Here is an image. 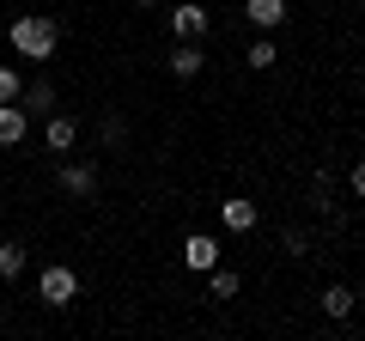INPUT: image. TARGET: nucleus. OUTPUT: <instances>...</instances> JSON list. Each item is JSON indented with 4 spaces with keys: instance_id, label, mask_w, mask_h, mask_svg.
Wrapping results in <instances>:
<instances>
[{
    "instance_id": "obj_1",
    "label": "nucleus",
    "mask_w": 365,
    "mask_h": 341,
    "mask_svg": "<svg viewBox=\"0 0 365 341\" xmlns=\"http://www.w3.org/2000/svg\"><path fill=\"white\" fill-rule=\"evenodd\" d=\"M61 49V25L43 13H25L13 19V55H31V61H49V55Z\"/></svg>"
},
{
    "instance_id": "obj_2",
    "label": "nucleus",
    "mask_w": 365,
    "mask_h": 341,
    "mask_svg": "<svg viewBox=\"0 0 365 341\" xmlns=\"http://www.w3.org/2000/svg\"><path fill=\"white\" fill-rule=\"evenodd\" d=\"M37 299H43V305H55V311H67V305L79 299V275H73L67 263H49V268L37 275Z\"/></svg>"
},
{
    "instance_id": "obj_3",
    "label": "nucleus",
    "mask_w": 365,
    "mask_h": 341,
    "mask_svg": "<svg viewBox=\"0 0 365 341\" xmlns=\"http://www.w3.org/2000/svg\"><path fill=\"white\" fill-rule=\"evenodd\" d=\"M213 263H220V238L195 232V238H189V244H182V268H195V275H207Z\"/></svg>"
},
{
    "instance_id": "obj_4",
    "label": "nucleus",
    "mask_w": 365,
    "mask_h": 341,
    "mask_svg": "<svg viewBox=\"0 0 365 341\" xmlns=\"http://www.w3.org/2000/svg\"><path fill=\"white\" fill-rule=\"evenodd\" d=\"M25 134H31L25 104H0V146H25Z\"/></svg>"
},
{
    "instance_id": "obj_5",
    "label": "nucleus",
    "mask_w": 365,
    "mask_h": 341,
    "mask_svg": "<svg viewBox=\"0 0 365 341\" xmlns=\"http://www.w3.org/2000/svg\"><path fill=\"white\" fill-rule=\"evenodd\" d=\"M43 141H49V153H67V146L79 141V122L61 116V110H49V128H43Z\"/></svg>"
},
{
    "instance_id": "obj_6",
    "label": "nucleus",
    "mask_w": 365,
    "mask_h": 341,
    "mask_svg": "<svg viewBox=\"0 0 365 341\" xmlns=\"http://www.w3.org/2000/svg\"><path fill=\"white\" fill-rule=\"evenodd\" d=\"M244 19L256 31H274L280 19H287V0H244Z\"/></svg>"
},
{
    "instance_id": "obj_7",
    "label": "nucleus",
    "mask_w": 365,
    "mask_h": 341,
    "mask_svg": "<svg viewBox=\"0 0 365 341\" xmlns=\"http://www.w3.org/2000/svg\"><path fill=\"white\" fill-rule=\"evenodd\" d=\"M19 104H25V116H49L55 110V86L49 79H31L25 92H19Z\"/></svg>"
},
{
    "instance_id": "obj_8",
    "label": "nucleus",
    "mask_w": 365,
    "mask_h": 341,
    "mask_svg": "<svg viewBox=\"0 0 365 341\" xmlns=\"http://www.w3.org/2000/svg\"><path fill=\"white\" fill-rule=\"evenodd\" d=\"M170 73H177V79H195L201 73V43L195 37H182L177 49H170Z\"/></svg>"
},
{
    "instance_id": "obj_9",
    "label": "nucleus",
    "mask_w": 365,
    "mask_h": 341,
    "mask_svg": "<svg viewBox=\"0 0 365 341\" xmlns=\"http://www.w3.org/2000/svg\"><path fill=\"white\" fill-rule=\"evenodd\" d=\"M170 31L177 37H207V6H177L170 13Z\"/></svg>"
},
{
    "instance_id": "obj_10",
    "label": "nucleus",
    "mask_w": 365,
    "mask_h": 341,
    "mask_svg": "<svg viewBox=\"0 0 365 341\" xmlns=\"http://www.w3.org/2000/svg\"><path fill=\"white\" fill-rule=\"evenodd\" d=\"M61 189H67V195H79V201H86L91 189H98V170H91V165H61Z\"/></svg>"
},
{
    "instance_id": "obj_11",
    "label": "nucleus",
    "mask_w": 365,
    "mask_h": 341,
    "mask_svg": "<svg viewBox=\"0 0 365 341\" xmlns=\"http://www.w3.org/2000/svg\"><path fill=\"white\" fill-rule=\"evenodd\" d=\"M220 220L232 225V232H256V201H220Z\"/></svg>"
},
{
    "instance_id": "obj_12",
    "label": "nucleus",
    "mask_w": 365,
    "mask_h": 341,
    "mask_svg": "<svg viewBox=\"0 0 365 341\" xmlns=\"http://www.w3.org/2000/svg\"><path fill=\"white\" fill-rule=\"evenodd\" d=\"M25 263H31L25 244H13V238H6V244H0V280H19V275H25Z\"/></svg>"
},
{
    "instance_id": "obj_13",
    "label": "nucleus",
    "mask_w": 365,
    "mask_h": 341,
    "mask_svg": "<svg viewBox=\"0 0 365 341\" xmlns=\"http://www.w3.org/2000/svg\"><path fill=\"white\" fill-rule=\"evenodd\" d=\"M323 311L335 317V323H347V317H353V287H329L323 292Z\"/></svg>"
},
{
    "instance_id": "obj_14",
    "label": "nucleus",
    "mask_w": 365,
    "mask_h": 341,
    "mask_svg": "<svg viewBox=\"0 0 365 341\" xmlns=\"http://www.w3.org/2000/svg\"><path fill=\"white\" fill-rule=\"evenodd\" d=\"M207 292H213V299H237V275L213 263V268H207Z\"/></svg>"
},
{
    "instance_id": "obj_15",
    "label": "nucleus",
    "mask_w": 365,
    "mask_h": 341,
    "mask_svg": "<svg viewBox=\"0 0 365 341\" xmlns=\"http://www.w3.org/2000/svg\"><path fill=\"white\" fill-rule=\"evenodd\" d=\"M244 61H250V67L262 73V67H274V61H280V49H274L268 37H256V43H250V55H244Z\"/></svg>"
},
{
    "instance_id": "obj_16",
    "label": "nucleus",
    "mask_w": 365,
    "mask_h": 341,
    "mask_svg": "<svg viewBox=\"0 0 365 341\" xmlns=\"http://www.w3.org/2000/svg\"><path fill=\"white\" fill-rule=\"evenodd\" d=\"M19 92H25V79L13 67H0V104H19Z\"/></svg>"
},
{
    "instance_id": "obj_17",
    "label": "nucleus",
    "mask_w": 365,
    "mask_h": 341,
    "mask_svg": "<svg viewBox=\"0 0 365 341\" xmlns=\"http://www.w3.org/2000/svg\"><path fill=\"white\" fill-rule=\"evenodd\" d=\"M347 189L365 201V158H353V170H347Z\"/></svg>"
},
{
    "instance_id": "obj_18",
    "label": "nucleus",
    "mask_w": 365,
    "mask_h": 341,
    "mask_svg": "<svg viewBox=\"0 0 365 341\" xmlns=\"http://www.w3.org/2000/svg\"><path fill=\"white\" fill-rule=\"evenodd\" d=\"M122 141H128V128H122V122L110 116V122H104V146H122Z\"/></svg>"
},
{
    "instance_id": "obj_19",
    "label": "nucleus",
    "mask_w": 365,
    "mask_h": 341,
    "mask_svg": "<svg viewBox=\"0 0 365 341\" xmlns=\"http://www.w3.org/2000/svg\"><path fill=\"white\" fill-rule=\"evenodd\" d=\"M134 6H158V0H134Z\"/></svg>"
},
{
    "instance_id": "obj_20",
    "label": "nucleus",
    "mask_w": 365,
    "mask_h": 341,
    "mask_svg": "<svg viewBox=\"0 0 365 341\" xmlns=\"http://www.w3.org/2000/svg\"><path fill=\"white\" fill-rule=\"evenodd\" d=\"M359 13H365V0H359Z\"/></svg>"
}]
</instances>
